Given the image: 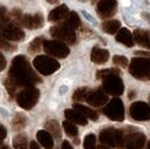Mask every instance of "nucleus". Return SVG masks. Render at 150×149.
Instances as JSON below:
<instances>
[{
	"mask_svg": "<svg viewBox=\"0 0 150 149\" xmlns=\"http://www.w3.org/2000/svg\"><path fill=\"white\" fill-rule=\"evenodd\" d=\"M133 40L141 46H147L148 42L150 41L149 34L143 30H135L133 33Z\"/></svg>",
	"mask_w": 150,
	"mask_h": 149,
	"instance_id": "nucleus-24",
	"label": "nucleus"
},
{
	"mask_svg": "<svg viewBox=\"0 0 150 149\" xmlns=\"http://www.w3.org/2000/svg\"><path fill=\"white\" fill-rule=\"evenodd\" d=\"M146 140L144 133L135 129H129L128 131H124L122 149H142Z\"/></svg>",
	"mask_w": 150,
	"mask_h": 149,
	"instance_id": "nucleus-7",
	"label": "nucleus"
},
{
	"mask_svg": "<svg viewBox=\"0 0 150 149\" xmlns=\"http://www.w3.org/2000/svg\"><path fill=\"white\" fill-rule=\"evenodd\" d=\"M69 15V9L66 5H61L59 7L54 8L49 14V21L50 22H59L64 19Z\"/></svg>",
	"mask_w": 150,
	"mask_h": 149,
	"instance_id": "nucleus-19",
	"label": "nucleus"
},
{
	"mask_svg": "<svg viewBox=\"0 0 150 149\" xmlns=\"http://www.w3.org/2000/svg\"><path fill=\"white\" fill-rule=\"evenodd\" d=\"M43 24H44L43 15L40 13L35 15H23L22 21H21V25L30 30H38L43 26Z\"/></svg>",
	"mask_w": 150,
	"mask_h": 149,
	"instance_id": "nucleus-14",
	"label": "nucleus"
},
{
	"mask_svg": "<svg viewBox=\"0 0 150 149\" xmlns=\"http://www.w3.org/2000/svg\"><path fill=\"white\" fill-rule=\"evenodd\" d=\"M26 123H27V120L26 116L23 115L22 113H17L15 114L14 119H13V127L15 130H21L26 127Z\"/></svg>",
	"mask_w": 150,
	"mask_h": 149,
	"instance_id": "nucleus-27",
	"label": "nucleus"
},
{
	"mask_svg": "<svg viewBox=\"0 0 150 149\" xmlns=\"http://www.w3.org/2000/svg\"><path fill=\"white\" fill-rule=\"evenodd\" d=\"M75 110H77L78 112H80L83 116H86L87 119H90L91 121H97L98 120V113L94 110H91L87 106H83L81 104H74Z\"/></svg>",
	"mask_w": 150,
	"mask_h": 149,
	"instance_id": "nucleus-21",
	"label": "nucleus"
},
{
	"mask_svg": "<svg viewBox=\"0 0 150 149\" xmlns=\"http://www.w3.org/2000/svg\"><path fill=\"white\" fill-rule=\"evenodd\" d=\"M83 148L96 149V136L93 133L87 134L83 139Z\"/></svg>",
	"mask_w": 150,
	"mask_h": 149,
	"instance_id": "nucleus-30",
	"label": "nucleus"
},
{
	"mask_svg": "<svg viewBox=\"0 0 150 149\" xmlns=\"http://www.w3.org/2000/svg\"><path fill=\"white\" fill-rule=\"evenodd\" d=\"M5 86H6V88H7L8 90V93H9V95L11 97H14L15 96V93H16V90H17V86H16L14 82H11L9 78H7L6 79V82H5Z\"/></svg>",
	"mask_w": 150,
	"mask_h": 149,
	"instance_id": "nucleus-34",
	"label": "nucleus"
},
{
	"mask_svg": "<svg viewBox=\"0 0 150 149\" xmlns=\"http://www.w3.org/2000/svg\"><path fill=\"white\" fill-rule=\"evenodd\" d=\"M146 48H148V49H150V41L148 42V44H147V46H146Z\"/></svg>",
	"mask_w": 150,
	"mask_h": 149,
	"instance_id": "nucleus-46",
	"label": "nucleus"
},
{
	"mask_svg": "<svg viewBox=\"0 0 150 149\" xmlns=\"http://www.w3.org/2000/svg\"><path fill=\"white\" fill-rule=\"evenodd\" d=\"M7 66V61H6V58L4 57V54L0 52V71H2Z\"/></svg>",
	"mask_w": 150,
	"mask_h": 149,
	"instance_id": "nucleus-37",
	"label": "nucleus"
},
{
	"mask_svg": "<svg viewBox=\"0 0 150 149\" xmlns=\"http://www.w3.org/2000/svg\"><path fill=\"white\" fill-rule=\"evenodd\" d=\"M113 62H114L115 65H117V66H120V67H122V68L128 67V65H129V60L127 59L125 57H123V55H114Z\"/></svg>",
	"mask_w": 150,
	"mask_h": 149,
	"instance_id": "nucleus-33",
	"label": "nucleus"
},
{
	"mask_svg": "<svg viewBox=\"0 0 150 149\" xmlns=\"http://www.w3.org/2000/svg\"><path fill=\"white\" fill-rule=\"evenodd\" d=\"M96 149H110L108 147H106V146H104V145H102V146H98Z\"/></svg>",
	"mask_w": 150,
	"mask_h": 149,
	"instance_id": "nucleus-42",
	"label": "nucleus"
},
{
	"mask_svg": "<svg viewBox=\"0 0 150 149\" xmlns=\"http://www.w3.org/2000/svg\"><path fill=\"white\" fill-rule=\"evenodd\" d=\"M50 34L54 38H58L61 42H66L69 44H72L76 42V32L74 28L68 26L66 23H62L59 25L53 26L50 30Z\"/></svg>",
	"mask_w": 150,
	"mask_h": 149,
	"instance_id": "nucleus-9",
	"label": "nucleus"
},
{
	"mask_svg": "<svg viewBox=\"0 0 150 149\" xmlns=\"http://www.w3.org/2000/svg\"><path fill=\"white\" fill-rule=\"evenodd\" d=\"M38 97H40L38 89L35 88L34 86H32V87H26L25 89L21 90L16 95V101H17V104L22 109L30 110L38 102Z\"/></svg>",
	"mask_w": 150,
	"mask_h": 149,
	"instance_id": "nucleus-5",
	"label": "nucleus"
},
{
	"mask_svg": "<svg viewBox=\"0 0 150 149\" xmlns=\"http://www.w3.org/2000/svg\"><path fill=\"white\" fill-rule=\"evenodd\" d=\"M135 54H137V55H140V57H142V58H150V53L144 52V51H137Z\"/></svg>",
	"mask_w": 150,
	"mask_h": 149,
	"instance_id": "nucleus-38",
	"label": "nucleus"
},
{
	"mask_svg": "<svg viewBox=\"0 0 150 149\" xmlns=\"http://www.w3.org/2000/svg\"><path fill=\"white\" fill-rule=\"evenodd\" d=\"M0 48H1L2 50H5V51H15L16 49H17L16 45L10 44L8 41L2 40V38H0Z\"/></svg>",
	"mask_w": 150,
	"mask_h": 149,
	"instance_id": "nucleus-35",
	"label": "nucleus"
},
{
	"mask_svg": "<svg viewBox=\"0 0 150 149\" xmlns=\"http://www.w3.org/2000/svg\"><path fill=\"white\" fill-rule=\"evenodd\" d=\"M96 8H97V13L103 18H110L116 13L117 1L116 0H99Z\"/></svg>",
	"mask_w": 150,
	"mask_h": 149,
	"instance_id": "nucleus-13",
	"label": "nucleus"
},
{
	"mask_svg": "<svg viewBox=\"0 0 150 149\" xmlns=\"http://www.w3.org/2000/svg\"><path fill=\"white\" fill-rule=\"evenodd\" d=\"M43 49L50 57L63 59L70 53V49L61 41H44Z\"/></svg>",
	"mask_w": 150,
	"mask_h": 149,
	"instance_id": "nucleus-11",
	"label": "nucleus"
},
{
	"mask_svg": "<svg viewBox=\"0 0 150 149\" xmlns=\"http://www.w3.org/2000/svg\"><path fill=\"white\" fill-rule=\"evenodd\" d=\"M129 71L139 80L150 79V58H133L130 62Z\"/></svg>",
	"mask_w": 150,
	"mask_h": 149,
	"instance_id": "nucleus-3",
	"label": "nucleus"
},
{
	"mask_svg": "<svg viewBox=\"0 0 150 149\" xmlns=\"http://www.w3.org/2000/svg\"><path fill=\"white\" fill-rule=\"evenodd\" d=\"M102 28H103L104 32L113 35V34H116L121 30V23L119 21H116V19H111V21L103 23Z\"/></svg>",
	"mask_w": 150,
	"mask_h": 149,
	"instance_id": "nucleus-22",
	"label": "nucleus"
},
{
	"mask_svg": "<svg viewBox=\"0 0 150 149\" xmlns=\"http://www.w3.org/2000/svg\"><path fill=\"white\" fill-rule=\"evenodd\" d=\"M30 149H41L40 148V146H38V142L35 141H30V147H28Z\"/></svg>",
	"mask_w": 150,
	"mask_h": 149,
	"instance_id": "nucleus-41",
	"label": "nucleus"
},
{
	"mask_svg": "<svg viewBox=\"0 0 150 149\" xmlns=\"http://www.w3.org/2000/svg\"><path fill=\"white\" fill-rule=\"evenodd\" d=\"M67 19H66V24H67L68 26H70L71 28H79L80 26H81V21H80V18H79V16L77 13L75 11H71V13H69V15L66 17Z\"/></svg>",
	"mask_w": 150,
	"mask_h": 149,
	"instance_id": "nucleus-25",
	"label": "nucleus"
},
{
	"mask_svg": "<svg viewBox=\"0 0 150 149\" xmlns=\"http://www.w3.org/2000/svg\"><path fill=\"white\" fill-rule=\"evenodd\" d=\"M0 149H10V148H9L8 146H4V145H1V146H0Z\"/></svg>",
	"mask_w": 150,
	"mask_h": 149,
	"instance_id": "nucleus-44",
	"label": "nucleus"
},
{
	"mask_svg": "<svg viewBox=\"0 0 150 149\" xmlns=\"http://www.w3.org/2000/svg\"><path fill=\"white\" fill-rule=\"evenodd\" d=\"M123 138H124V131L114 129V128H106L103 129L99 133V140L106 147H114V148H121L123 145Z\"/></svg>",
	"mask_w": 150,
	"mask_h": 149,
	"instance_id": "nucleus-4",
	"label": "nucleus"
},
{
	"mask_svg": "<svg viewBox=\"0 0 150 149\" xmlns=\"http://www.w3.org/2000/svg\"><path fill=\"white\" fill-rule=\"evenodd\" d=\"M6 137H7V130L4 126L0 124V146L2 145V141L5 140Z\"/></svg>",
	"mask_w": 150,
	"mask_h": 149,
	"instance_id": "nucleus-36",
	"label": "nucleus"
},
{
	"mask_svg": "<svg viewBox=\"0 0 150 149\" xmlns=\"http://www.w3.org/2000/svg\"><path fill=\"white\" fill-rule=\"evenodd\" d=\"M45 129H46V131L51 134L52 137L57 138V139L61 138L60 124H59L55 120H50V121H47V122L45 123Z\"/></svg>",
	"mask_w": 150,
	"mask_h": 149,
	"instance_id": "nucleus-23",
	"label": "nucleus"
},
{
	"mask_svg": "<svg viewBox=\"0 0 150 149\" xmlns=\"http://www.w3.org/2000/svg\"><path fill=\"white\" fill-rule=\"evenodd\" d=\"M13 145L15 149H28V140L25 134H17L13 140Z\"/></svg>",
	"mask_w": 150,
	"mask_h": 149,
	"instance_id": "nucleus-26",
	"label": "nucleus"
},
{
	"mask_svg": "<svg viewBox=\"0 0 150 149\" xmlns=\"http://www.w3.org/2000/svg\"><path fill=\"white\" fill-rule=\"evenodd\" d=\"M42 44H43V38L38 37V38L33 40V42L30 43V48H28V51H30V53L40 52V50H41V48H42Z\"/></svg>",
	"mask_w": 150,
	"mask_h": 149,
	"instance_id": "nucleus-31",
	"label": "nucleus"
},
{
	"mask_svg": "<svg viewBox=\"0 0 150 149\" xmlns=\"http://www.w3.org/2000/svg\"><path fill=\"white\" fill-rule=\"evenodd\" d=\"M62 126H63V129H64L66 133H67L69 137L75 138V137L78 136V128L75 126V123L70 122L69 120H66V121H63Z\"/></svg>",
	"mask_w": 150,
	"mask_h": 149,
	"instance_id": "nucleus-28",
	"label": "nucleus"
},
{
	"mask_svg": "<svg viewBox=\"0 0 150 149\" xmlns=\"http://www.w3.org/2000/svg\"><path fill=\"white\" fill-rule=\"evenodd\" d=\"M103 113L112 121L121 122L124 120V104L120 98L115 97L103 109Z\"/></svg>",
	"mask_w": 150,
	"mask_h": 149,
	"instance_id": "nucleus-10",
	"label": "nucleus"
},
{
	"mask_svg": "<svg viewBox=\"0 0 150 149\" xmlns=\"http://www.w3.org/2000/svg\"><path fill=\"white\" fill-rule=\"evenodd\" d=\"M120 74V70L119 69L111 68V69H105V70H99L97 74H96V77L97 78H103V77L108 76V74Z\"/></svg>",
	"mask_w": 150,
	"mask_h": 149,
	"instance_id": "nucleus-32",
	"label": "nucleus"
},
{
	"mask_svg": "<svg viewBox=\"0 0 150 149\" xmlns=\"http://www.w3.org/2000/svg\"><path fill=\"white\" fill-rule=\"evenodd\" d=\"M108 101V97L105 94V92L98 89V90H94L88 94V96L86 98V102L89 105L94 106V107H100V106H104V105L107 103Z\"/></svg>",
	"mask_w": 150,
	"mask_h": 149,
	"instance_id": "nucleus-15",
	"label": "nucleus"
},
{
	"mask_svg": "<svg viewBox=\"0 0 150 149\" xmlns=\"http://www.w3.org/2000/svg\"><path fill=\"white\" fill-rule=\"evenodd\" d=\"M24 36V31L17 23L11 21L10 17L5 16L2 19H0V38L6 41H21Z\"/></svg>",
	"mask_w": 150,
	"mask_h": 149,
	"instance_id": "nucleus-2",
	"label": "nucleus"
},
{
	"mask_svg": "<svg viewBox=\"0 0 150 149\" xmlns=\"http://www.w3.org/2000/svg\"><path fill=\"white\" fill-rule=\"evenodd\" d=\"M130 115L137 121L150 120V105L144 102H134L130 106Z\"/></svg>",
	"mask_w": 150,
	"mask_h": 149,
	"instance_id": "nucleus-12",
	"label": "nucleus"
},
{
	"mask_svg": "<svg viewBox=\"0 0 150 149\" xmlns=\"http://www.w3.org/2000/svg\"><path fill=\"white\" fill-rule=\"evenodd\" d=\"M146 149H150V141L148 142V145H147V148Z\"/></svg>",
	"mask_w": 150,
	"mask_h": 149,
	"instance_id": "nucleus-45",
	"label": "nucleus"
},
{
	"mask_svg": "<svg viewBox=\"0 0 150 149\" xmlns=\"http://www.w3.org/2000/svg\"><path fill=\"white\" fill-rule=\"evenodd\" d=\"M64 115L70 122L79 124V126H86L87 124V118L83 116L80 112H78L75 109H69L64 111Z\"/></svg>",
	"mask_w": 150,
	"mask_h": 149,
	"instance_id": "nucleus-17",
	"label": "nucleus"
},
{
	"mask_svg": "<svg viewBox=\"0 0 150 149\" xmlns=\"http://www.w3.org/2000/svg\"><path fill=\"white\" fill-rule=\"evenodd\" d=\"M33 66L41 74L49 76V74H52L53 72H55L60 68V63L55 59H53L52 57L38 55L33 60Z\"/></svg>",
	"mask_w": 150,
	"mask_h": 149,
	"instance_id": "nucleus-6",
	"label": "nucleus"
},
{
	"mask_svg": "<svg viewBox=\"0 0 150 149\" xmlns=\"http://www.w3.org/2000/svg\"><path fill=\"white\" fill-rule=\"evenodd\" d=\"M103 88L107 94L113 96H120L124 92V84L119 74H108L102 78Z\"/></svg>",
	"mask_w": 150,
	"mask_h": 149,
	"instance_id": "nucleus-8",
	"label": "nucleus"
},
{
	"mask_svg": "<svg viewBox=\"0 0 150 149\" xmlns=\"http://www.w3.org/2000/svg\"><path fill=\"white\" fill-rule=\"evenodd\" d=\"M38 142L44 147L45 149L53 148V137L46 130H40L36 134Z\"/></svg>",
	"mask_w": 150,
	"mask_h": 149,
	"instance_id": "nucleus-20",
	"label": "nucleus"
},
{
	"mask_svg": "<svg viewBox=\"0 0 150 149\" xmlns=\"http://www.w3.org/2000/svg\"><path fill=\"white\" fill-rule=\"evenodd\" d=\"M46 1H47V2H49V4H57V2H58V0H46Z\"/></svg>",
	"mask_w": 150,
	"mask_h": 149,
	"instance_id": "nucleus-43",
	"label": "nucleus"
},
{
	"mask_svg": "<svg viewBox=\"0 0 150 149\" xmlns=\"http://www.w3.org/2000/svg\"><path fill=\"white\" fill-rule=\"evenodd\" d=\"M17 87H32L40 82V77L33 71L30 61L24 55L14 58L9 69V77Z\"/></svg>",
	"mask_w": 150,
	"mask_h": 149,
	"instance_id": "nucleus-1",
	"label": "nucleus"
},
{
	"mask_svg": "<svg viewBox=\"0 0 150 149\" xmlns=\"http://www.w3.org/2000/svg\"><path fill=\"white\" fill-rule=\"evenodd\" d=\"M115 40H116L117 42L122 43V44L129 46V48H131V46L134 45L133 35H132V33H131L128 28H121V30L116 33Z\"/></svg>",
	"mask_w": 150,
	"mask_h": 149,
	"instance_id": "nucleus-18",
	"label": "nucleus"
},
{
	"mask_svg": "<svg viewBox=\"0 0 150 149\" xmlns=\"http://www.w3.org/2000/svg\"><path fill=\"white\" fill-rule=\"evenodd\" d=\"M90 59L96 65H103V63L107 62V60L110 59V52L107 50H104V49H100L98 46H95L93 49V51H91Z\"/></svg>",
	"mask_w": 150,
	"mask_h": 149,
	"instance_id": "nucleus-16",
	"label": "nucleus"
},
{
	"mask_svg": "<svg viewBox=\"0 0 150 149\" xmlns=\"http://www.w3.org/2000/svg\"><path fill=\"white\" fill-rule=\"evenodd\" d=\"M5 16H7V10L5 7H0V19H2Z\"/></svg>",
	"mask_w": 150,
	"mask_h": 149,
	"instance_id": "nucleus-40",
	"label": "nucleus"
},
{
	"mask_svg": "<svg viewBox=\"0 0 150 149\" xmlns=\"http://www.w3.org/2000/svg\"><path fill=\"white\" fill-rule=\"evenodd\" d=\"M90 93V89L87 87H83V88H78L74 94V99L81 102V101H86V98Z\"/></svg>",
	"mask_w": 150,
	"mask_h": 149,
	"instance_id": "nucleus-29",
	"label": "nucleus"
},
{
	"mask_svg": "<svg viewBox=\"0 0 150 149\" xmlns=\"http://www.w3.org/2000/svg\"><path fill=\"white\" fill-rule=\"evenodd\" d=\"M61 149H74L72 148V146L69 143V141L67 140H64V141L62 142V146H61Z\"/></svg>",
	"mask_w": 150,
	"mask_h": 149,
	"instance_id": "nucleus-39",
	"label": "nucleus"
}]
</instances>
